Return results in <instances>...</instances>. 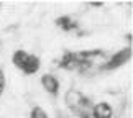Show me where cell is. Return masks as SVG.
Here are the masks:
<instances>
[{"label":"cell","mask_w":133,"mask_h":118,"mask_svg":"<svg viewBox=\"0 0 133 118\" xmlns=\"http://www.w3.org/2000/svg\"><path fill=\"white\" fill-rule=\"evenodd\" d=\"M66 105L69 110L77 116V118H90V110H92V100L84 97L79 90L71 89L64 97Z\"/></svg>","instance_id":"obj_1"},{"label":"cell","mask_w":133,"mask_h":118,"mask_svg":"<svg viewBox=\"0 0 133 118\" xmlns=\"http://www.w3.org/2000/svg\"><path fill=\"white\" fill-rule=\"evenodd\" d=\"M12 63L17 66L23 74H26V75L36 74L39 71V67H41V61H39L38 56L28 54L26 51H23V49L15 51L13 56H12Z\"/></svg>","instance_id":"obj_2"},{"label":"cell","mask_w":133,"mask_h":118,"mask_svg":"<svg viewBox=\"0 0 133 118\" xmlns=\"http://www.w3.org/2000/svg\"><path fill=\"white\" fill-rule=\"evenodd\" d=\"M130 59H131V46H127V48L120 49L118 53H115L107 63L102 64L100 71H115V69L122 67L123 64H127Z\"/></svg>","instance_id":"obj_3"},{"label":"cell","mask_w":133,"mask_h":118,"mask_svg":"<svg viewBox=\"0 0 133 118\" xmlns=\"http://www.w3.org/2000/svg\"><path fill=\"white\" fill-rule=\"evenodd\" d=\"M79 64L81 59L77 58V53H71V51H66L59 61V67L64 71H77Z\"/></svg>","instance_id":"obj_4"},{"label":"cell","mask_w":133,"mask_h":118,"mask_svg":"<svg viewBox=\"0 0 133 118\" xmlns=\"http://www.w3.org/2000/svg\"><path fill=\"white\" fill-rule=\"evenodd\" d=\"M90 116L92 118H112L114 116V108L107 102H100V103L92 105Z\"/></svg>","instance_id":"obj_5"},{"label":"cell","mask_w":133,"mask_h":118,"mask_svg":"<svg viewBox=\"0 0 133 118\" xmlns=\"http://www.w3.org/2000/svg\"><path fill=\"white\" fill-rule=\"evenodd\" d=\"M41 85H43V89L48 92L49 95H53V97L58 95V92H59V80L56 79L53 74H43L41 75Z\"/></svg>","instance_id":"obj_6"},{"label":"cell","mask_w":133,"mask_h":118,"mask_svg":"<svg viewBox=\"0 0 133 118\" xmlns=\"http://www.w3.org/2000/svg\"><path fill=\"white\" fill-rule=\"evenodd\" d=\"M56 26H59L63 31H72V30L77 28V23L74 22L72 18L69 17V15H63V17H58L54 20Z\"/></svg>","instance_id":"obj_7"},{"label":"cell","mask_w":133,"mask_h":118,"mask_svg":"<svg viewBox=\"0 0 133 118\" xmlns=\"http://www.w3.org/2000/svg\"><path fill=\"white\" fill-rule=\"evenodd\" d=\"M30 118H48V113L41 108V107H33L31 112H30Z\"/></svg>","instance_id":"obj_8"},{"label":"cell","mask_w":133,"mask_h":118,"mask_svg":"<svg viewBox=\"0 0 133 118\" xmlns=\"http://www.w3.org/2000/svg\"><path fill=\"white\" fill-rule=\"evenodd\" d=\"M3 89H5V74H3V71L0 69V97L3 94Z\"/></svg>","instance_id":"obj_9"},{"label":"cell","mask_w":133,"mask_h":118,"mask_svg":"<svg viewBox=\"0 0 133 118\" xmlns=\"http://www.w3.org/2000/svg\"><path fill=\"white\" fill-rule=\"evenodd\" d=\"M0 7H2V5H0Z\"/></svg>","instance_id":"obj_10"}]
</instances>
